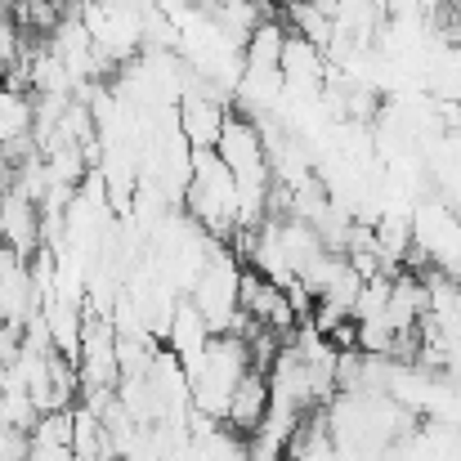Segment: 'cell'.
I'll return each mask as SVG.
<instances>
[{
  "mask_svg": "<svg viewBox=\"0 0 461 461\" xmlns=\"http://www.w3.org/2000/svg\"><path fill=\"white\" fill-rule=\"evenodd\" d=\"M5 256H9V247H5V242H0V260H5Z\"/></svg>",
  "mask_w": 461,
  "mask_h": 461,
  "instance_id": "13",
  "label": "cell"
},
{
  "mask_svg": "<svg viewBox=\"0 0 461 461\" xmlns=\"http://www.w3.org/2000/svg\"><path fill=\"white\" fill-rule=\"evenodd\" d=\"M283 41H287V27L283 18H260L251 27V36L242 41V72H278V54H283Z\"/></svg>",
  "mask_w": 461,
  "mask_h": 461,
  "instance_id": "6",
  "label": "cell"
},
{
  "mask_svg": "<svg viewBox=\"0 0 461 461\" xmlns=\"http://www.w3.org/2000/svg\"><path fill=\"white\" fill-rule=\"evenodd\" d=\"M0 461H27V430L0 421Z\"/></svg>",
  "mask_w": 461,
  "mask_h": 461,
  "instance_id": "11",
  "label": "cell"
},
{
  "mask_svg": "<svg viewBox=\"0 0 461 461\" xmlns=\"http://www.w3.org/2000/svg\"><path fill=\"white\" fill-rule=\"evenodd\" d=\"M265 412H269V376L260 367H247L242 381L229 394V408H224L220 426H229L233 435H256L260 421H265Z\"/></svg>",
  "mask_w": 461,
  "mask_h": 461,
  "instance_id": "3",
  "label": "cell"
},
{
  "mask_svg": "<svg viewBox=\"0 0 461 461\" xmlns=\"http://www.w3.org/2000/svg\"><path fill=\"white\" fill-rule=\"evenodd\" d=\"M36 126V95L18 86H0V144L32 140Z\"/></svg>",
  "mask_w": 461,
  "mask_h": 461,
  "instance_id": "7",
  "label": "cell"
},
{
  "mask_svg": "<svg viewBox=\"0 0 461 461\" xmlns=\"http://www.w3.org/2000/svg\"><path fill=\"white\" fill-rule=\"evenodd\" d=\"M283 9H287V18H292L296 36H305L309 45H318V50H327V45H331V14L313 9L309 0H287Z\"/></svg>",
  "mask_w": 461,
  "mask_h": 461,
  "instance_id": "8",
  "label": "cell"
},
{
  "mask_svg": "<svg viewBox=\"0 0 461 461\" xmlns=\"http://www.w3.org/2000/svg\"><path fill=\"white\" fill-rule=\"evenodd\" d=\"M206 340H211V327H206V318H202V309L193 305L188 296L184 301H175V313H170V327H166V349H175V358L184 363V372L202 358V349H206Z\"/></svg>",
  "mask_w": 461,
  "mask_h": 461,
  "instance_id": "5",
  "label": "cell"
},
{
  "mask_svg": "<svg viewBox=\"0 0 461 461\" xmlns=\"http://www.w3.org/2000/svg\"><path fill=\"white\" fill-rule=\"evenodd\" d=\"M0 242L23 260L32 251H41V206L18 197L14 188H5V197H0Z\"/></svg>",
  "mask_w": 461,
  "mask_h": 461,
  "instance_id": "4",
  "label": "cell"
},
{
  "mask_svg": "<svg viewBox=\"0 0 461 461\" xmlns=\"http://www.w3.org/2000/svg\"><path fill=\"white\" fill-rule=\"evenodd\" d=\"M41 417V408L32 403L27 390H0V421L14 426V430H32Z\"/></svg>",
  "mask_w": 461,
  "mask_h": 461,
  "instance_id": "9",
  "label": "cell"
},
{
  "mask_svg": "<svg viewBox=\"0 0 461 461\" xmlns=\"http://www.w3.org/2000/svg\"><path fill=\"white\" fill-rule=\"evenodd\" d=\"M18 349H23V327L0 322V367H5V363H14V358H18Z\"/></svg>",
  "mask_w": 461,
  "mask_h": 461,
  "instance_id": "12",
  "label": "cell"
},
{
  "mask_svg": "<svg viewBox=\"0 0 461 461\" xmlns=\"http://www.w3.org/2000/svg\"><path fill=\"white\" fill-rule=\"evenodd\" d=\"M224 117H229L224 95H220L211 81H202V77H193V81L184 86V95L175 99V131H179L193 149H215Z\"/></svg>",
  "mask_w": 461,
  "mask_h": 461,
  "instance_id": "1",
  "label": "cell"
},
{
  "mask_svg": "<svg viewBox=\"0 0 461 461\" xmlns=\"http://www.w3.org/2000/svg\"><path fill=\"white\" fill-rule=\"evenodd\" d=\"M278 77H283V95L287 99H318L322 95V77H327V54L318 45H309L305 36H287L283 54H278Z\"/></svg>",
  "mask_w": 461,
  "mask_h": 461,
  "instance_id": "2",
  "label": "cell"
},
{
  "mask_svg": "<svg viewBox=\"0 0 461 461\" xmlns=\"http://www.w3.org/2000/svg\"><path fill=\"white\" fill-rule=\"evenodd\" d=\"M247 461H287V453L274 435L256 430V435H247Z\"/></svg>",
  "mask_w": 461,
  "mask_h": 461,
  "instance_id": "10",
  "label": "cell"
}]
</instances>
